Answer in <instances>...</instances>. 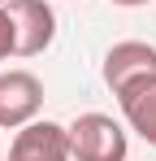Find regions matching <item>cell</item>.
Masks as SVG:
<instances>
[{"mask_svg": "<svg viewBox=\"0 0 156 161\" xmlns=\"http://www.w3.org/2000/svg\"><path fill=\"white\" fill-rule=\"evenodd\" d=\"M0 4H9V0H0Z\"/></svg>", "mask_w": 156, "mask_h": 161, "instance_id": "obj_10", "label": "cell"}, {"mask_svg": "<svg viewBox=\"0 0 156 161\" xmlns=\"http://www.w3.org/2000/svg\"><path fill=\"white\" fill-rule=\"evenodd\" d=\"M117 105H122L126 126L139 135L143 144L156 148V74L130 83V87H122V92H117Z\"/></svg>", "mask_w": 156, "mask_h": 161, "instance_id": "obj_6", "label": "cell"}, {"mask_svg": "<svg viewBox=\"0 0 156 161\" xmlns=\"http://www.w3.org/2000/svg\"><path fill=\"white\" fill-rule=\"evenodd\" d=\"M65 131H70V157L74 161H126L130 157L126 126L113 113H96V109L78 113Z\"/></svg>", "mask_w": 156, "mask_h": 161, "instance_id": "obj_1", "label": "cell"}, {"mask_svg": "<svg viewBox=\"0 0 156 161\" xmlns=\"http://www.w3.org/2000/svg\"><path fill=\"white\" fill-rule=\"evenodd\" d=\"M4 161H74L70 157V131L52 118H35L13 131Z\"/></svg>", "mask_w": 156, "mask_h": 161, "instance_id": "obj_4", "label": "cell"}, {"mask_svg": "<svg viewBox=\"0 0 156 161\" xmlns=\"http://www.w3.org/2000/svg\"><path fill=\"white\" fill-rule=\"evenodd\" d=\"M44 109V83L30 70H0V131H18Z\"/></svg>", "mask_w": 156, "mask_h": 161, "instance_id": "obj_3", "label": "cell"}, {"mask_svg": "<svg viewBox=\"0 0 156 161\" xmlns=\"http://www.w3.org/2000/svg\"><path fill=\"white\" fill-rule=\"evenodd\" d=\"M156 74V44H143V39H122L104 53V65H100V79L104 87L117 96L122 87L139 79H152Z\"/></svg>", "mask_w": 156, "mask_h": 161, "instance_id": "obj_5", "label": "cell"}, {"mask_svg": "<svg viewBox=\"0 0 156 161\" xmlns=\"http://www.w3.org/2000/svg\"><path fill=\"white\" fill-rule=\"evenodd\" d=\"M0 161H4V148H0Z\"/></svg>", "mask_w": 156, "mask_h": 161, "instance_id": "obj_9", "label": "cell"}, {"mask_svg": "<svg viewBox=\"0 0 156 161\" xmlns=\"http://www.w3.org/2000/svg\"><path fill=\"white\" fill-rule=\"evenodd\" d=\"M108 4H122V9H139V4H148V0H108Z\"/></svg>", "mask_w": 156, "mask_h": 161, "instance_id": "obj_8", "label": "cell"}, {"mask_svg": "<svg viewBox=\"0 0 156 161\" xmlns=\"http://www.w3.org/2000/svg\"><path fill=\"white\" fill-rule=\"evenodd\" d=\"M13 57V22H9V9L0 4V61Z\"/></svg>", "mask_w": 156, "mask_h": 161, "instance_id": "obj_7", "label": "cell"}, {"mask_svg": "<svg viewBox=\"0 0 156 161\" xmlns=\"http://www.w3.org/2000/svg\"><path fill=\"white\" fill-rule=\"evenodd\" d=\"M9 22H13V57H39L56 39V13L48 0H9Z\"/></svg>", "mask_w": 156, "mask_h": 161, "instance_id": "obj_2", "label": "cell"}]
</instances>
